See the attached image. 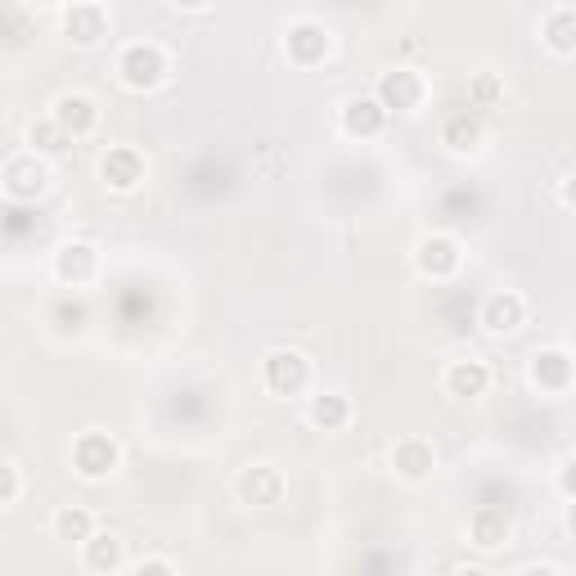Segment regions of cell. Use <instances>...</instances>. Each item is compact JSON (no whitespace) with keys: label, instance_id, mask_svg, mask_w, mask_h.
Returning <instances> with one entry per match:
<instances>
[{"label":"cell","instance_id":"7c38bea8","mask_svg":"<svg viewBox=\"0 0 576 576\" xmlns=\"http://www.w3.org/2000/svg\"><path fill=\"white\" fill-rule=\"evenodd\" d=\"M64 37L73 46H100L108 37V14H104V5H95V0H81V5H73L64 14Z\"/></svg>","mask_w":576,"mask_h":576},{"label":"cell","instance_id":"836d02e7","mask_svg":"<svg viewBox=\"0 0 576 576\" xmlns=\"http://www.w3.org/2000/svg\"><path fill=\"white\" fill-rule=\"evenodd\" d=\"M27 5H54V0H27Z\"/></svg>","mask_w":576,"mask_h":576},{"label":"cell","instance_id":"2e32d148","mask_svg":"<svg viewBox=\"0 0 576 576\" xmlns=\"http://www.w3.org/2000/svg\"><path fill=\"white\" fill-rule=\"evenodd\" d=\"M343 127H347V136H356V140H374V136H383V127H387V108H383V100H379V95H356V100H347V108H343Z\"/></svg>","mask_w":576,"mask_h":576},{"label":"cell","instance_id":"1f68e13d","mask_svg":"<svg viewBox=\"0 0 576 576\" xmlns=\"http://www.w3.org/2000/svg\"><path fill=\"white\" fill-rule=\"evenodd\" d=\"M563 523H567V532H572V536H576V500H572V504H567V519H563Z\"/></svg>","mask_w":576,"mask_h":576},{"label":"cell","instance_id":"52a82bcc","mask_svg":"<svg viewBox=\"0 0 576 576\" xmlns=\"http://www.w3.org/2000/svg\"><path fill=\"white\" fill-rule=\"evenodd\" d=\"M100 176H104V185L117 190V194H131L140 180H144V158L136 154L131 144H117L108 149V154L100 158Z\"/></svg>","mask_w":576,"mask_h":576},{"label":"cell","instance_id":"484cf974","mask_svg":"<svg viewBox=\"0 0 576 576\" xmlns=\"http://www.w3.org/2000/svg\"><path fill=\"white\" fill-rule=\"evenodd\" d=\"M18 500V464L14 460H5V464H0V504H14Z\"/></svg>","mask_w":576,"mask_h":576},{"label":"cell","instance_id":"9c48e42d","mask_svg":"<svg viewBox=\"0 0 576 576\" xmlns=\"http://www.w3.org/2000/svg\"><path fill=\"white\" fill-rule=\"evenodd\" d=\"M95 270H100V253H95V244H64L54 253V276L64 280L68 289H81V284H90L95 280Z\"/></svg>","mask_w":576,"mask_h":576},{"label":"cell","instance_id":"f1b7e54d","mask_svg":"<svg viewBox=\"0 0 576 576\" xmlns=\"http://www.w3.org/2000/svg\"><path fill=\"white\" fill-rule=\"evenodd\" d=\"M144 572H158V576H171V572H176V563H171V559H140V563H136V576H144Z\"/></svg>","mask_w":576,"mask_h":576},{"label":"cell","instance_id":"83f0119b","mask_svg":"<svg viewBox=\"0 0 576 576\" xmlns=\"http://www.w3.org/2000/svg\"><path fill=\"white\" fill-rule=\"evenodd\" d=\"M559 487H563V496H567V500H576V455H572V460L559 469Z\"/></svg>","mask_w":576,"mask_h":576},{"label":"cell","instance_id":"9a60e30c","mask_svg":"<svg viewBox=\"0 0 576 576\" xmlns=\"http://www.w3.org/2000/svg\"><path fill=\"white\" fill-rule=\"evenodd\" d=\"M527 320V302L519 293H491L487 302H482V329L496 333V338H504V333H513Z\"/></svg>","mask_w":576,"mask_h":576},{"label":"cell","instance_id":"f546056e","mask_svg":"<svg viewBox=\"0 0 576 576\" xmlns=\"http://www.w3.org/2000/svg\"><path fill=\"white\" fill-rule=\"evenodd\" d=\"M563 203L576 212V176H567V185H563Z\"/></svg>","mask_w":576,"mask_h":576},{"label":"cell","instance_id":"ffe728a7","mask_svg":"<svg viewBox=\"0 0 576 576\" xmlns=\"http://www.w3.org/2000/svg\"><path fill=\"white\" fill-rule=\"evenodd\" d=\"M469 536H473L477 550H500V545L509 540V519H504L500 509L482 504V509L473 513V523H469Z\"/></svg>","mask_w":576,"mask_h":576},{"label":"cell","instance_id":"d4e9b609","mask_svg":"<svg viewBox=\"0 0 576 576\" xmlns=\"http://www.w3.org/2000/svg\"><path fill=\"white\" fill-rule=\"evenodd\" d=\"M500 100H504V86H500L496 73H477V77L469 81V104H473V108H496Z\"/></svg>","mask_w":576,"mask_h":576},{"label":"cell","instance_id":"277c9868","mask_svg":"<svg viewBox=\"0 0 576 576\" xmlns=\"http://www.w3.org/2000/svg\"><path fill=\"white\" fill-rule=\"evenodd\" d=\"M460 261H464V253H460V244H455L450 234H423L414 244V266L437 284L450 280L455 270H460Z\"/></svg>","mask_w":576,"mask_h":576},{"label":"cell","instance_id":"4316f807","mask_svg":"<svg viewBox=\"0 0 576 576\" xmlns=\"http://www.w3.org/2000/svg\"><path fill=\"white\" fill-rule=\"evenodd\" d=\"M54 316L64 320V329H81V324H86V307H81V302H77V307H68V302H64V307H59Z\"/></svg>","mask_w":576,"mask_h":576},{"label":"cell","instance_id":"30bf717a","mask_svg":"<svg viewBox=\"0 0 576 576\" xmlns=\"http://www.w3.org/2000/svg\"><path fill=\"white\" fill-rule=\"evenodd\" d=\"M46 185H50V171L37 154H18L5 163V194L10 199H37V194H46Z\"/></svg>","mask_w":576,"mask_h":576},{"label":"cell","instance_id":"4dcf8cb0","mask_svg":"<svg viewBox=\"0 0 576 576\" xmlns=\"http://www.w3.org/2000/svg\"><path fill=\"white\" fill-rule=\"evenodd\" d=\"M10 234H23V212H10Z\"/></svg>","mask_w":576,"mask_h":576},{"label":"cell","instance_id":"5b68a950","mask_svg":"<svg viewBox=\"0 0 576 576\" xmlns=\"http://www.w3.org/2000/svg\"><path fill=\"white\" fill-rule=\"evenodd\" d=\"M73 469L86 477V482H100L117 469V441L108 433H81L77 446H73Z\"/></svg>","mask_w":576,"mask_h":576},{"label":"cell","instance_id":"d6986e66","mask_svg":"<svg viewBox=\"0 0 576 576\" xmlns=\"http://www.w3.org/2000/svg\"><path fill=\"white\" fill-rule=\"evenodd\" d=\"M540 41L550 46V54H559V59L576 54V10H554V14H545Z\"/></svg>","mask_w":576,"mask_h":576},{"label":"cell","instance_id":"cb8c5ba5","mask_svg":"<svg viewBox=\"0 0 576 576\" xmlns=\"http://www.w3.org/2000/svg\"><path fill=\"white\" fill-rule=\"evenodd\" d=\"M86 567L90 572H117L123 567V540L117 536H90L86 540Z\"/></svg>","mask_w":576,"mask_h":576},{"label":"cell","instance_id":"ba28073f","mask_svg":"<svg viewBox=\"0 0 576 576\" xmlns=\"http://www.w3.org/2000/svg\"><path fill=\"white\" fill-rule=\"evenodd\" d=\"M379 100H383V108L392 113H414L419 104H423V77L419 73H410V68H392V73H383L379 77Z\"/></svg>","mask_w":576,"mask_h":576},{"label":"cell","instance_id":"d6a6232c","mask_svg":"<svg viewBox=\"0 0 576 576\" xmlns=\"http://www.w3.org/2000/svg\"><path fill=\"white\" fill-rule=\"evenodd\" d=\"M176 5H180V10H203L207 0H176Z\"/></svg>","mask_w":576,"mask_h":576},{"label":"cell","instance_id":"8fae6325","mask_svg":"<svg viewBox=\"0 0 576 576\" xmlns=\"http://www.w3.org/2000/svg\"><path fill=\"white\" fill-rule=\"evenodd\" d=\"M532 383L540 387V392H550V397H559V392H567L572 383H576V366H572V356L567 351H536L532 356Z\"/></svg>","mask_w":576,"mask_h":576},{"label":"cell","instance_id":"8992f818","mask_svg":"<svg viewBox=\"0 0 576 576\" xmlns=\"http://www.w3.org/2000/svg\"><path fill=\"white\" fill-rule=\"evenodd\" d=\"M234 491L253 509H276L284 500V477H280V469H270V464H248L244 473H239Z\"/></svg>","mask_w":576,"mask_h":576},{"label":"cell","instance_id":"7a4b0ae2","mask_svg":"<svg viewBox=\"0 0 576 576\" xmlns=\"http://www.w3.org/2000/svg\"><path fill=\"white\" fill-rule=\"evenodd\" d=\"M284 50H289V59H293L297 68H316V64H324V59H329L333 37H329L324 23L302 18V23H293L289 33H284Z\"/></svg>","mask_w":576,"mask_h":576},{"label":"cell","instance_id":"603a6c76","mask_svg":"<svg viewBox=\"0 0 576 576\" xmlns=\"http://www.w3.org/2000/svg\"><path fill=\"white\" fill-rule=\"evenodd\" d=\"M27 144H33V154H50V158H59V154H64V149L73 144V136H68L64 127H59V123H54V113H50V117H37V123L27 127Z\"/></svg>","mask_w":576,"mask_h":576},{"label":"cell","instance_id":"44dd1931","mask_svg":"<svg viewBox=\"0 0 576 576\" xmlns=\"http://www.w3.org/2000/svg\"><path fill=\"white\" fill-rule=\"evenodd\" d=\"M441 144L455 149V154H473V149L482 144V123L473 113H450L441 123Z\"/></svg>","mask_w":576,"mask_h":576},{"label":"cell","instance_id":"4fadbf2b","mask_svg":"<svg viewBox=\"0 0 576 576\" xmlns=\"http://www.w3.org/2000/svg\"><path fill=\"white\" fill-rule=\"evenodd\" d=\"M54 123L68 136H90L100 127V108L90 95H81V90H64V95L54 100Z\"/></svg>","mask_w":576,"mask_h":576},{"label":"cell","instance_id":"7402d4cb","mask_svg":"<svg viewBox=\"0 0 576 576\" xmlns=\"http://www.w3.org/2000/svg\"><path fill=\"white\" fill-rule=\"evenodd\" d=\"M90 536H95V519H90V509H59L54 513V540H64V545H86Z\"/></svg>","mask_w":576,"mask_h":576},{"label":"cell","instance_id":"5bb4252c","mask_svg":"<svg viewBox=\"0 0 576 576\" xmlns=\"http://www.w3.org/2000/svg\"><path fill=\"white\" fill-rule=\"evenodd\" d=\"M392 469H397V477H406V482H423L437 469V450L423 437H401L392 446Z\"/></svg>","mask_w":576,"mask_h":576},{"label":"cell","instance_id":"3957f363","mask_svg":"<svg viewBox=\"0 0 576 576\" xmlns=\"http://www.w3.org/2000/svg\"><path fill=\"white\" fill-rule=\"evenodd\" d=\"M261 374H266V387L276 392V397H297V392L311 383V360L302 351H270Z\"/></svg>","mask_w":576,"mask_h":576},{"label":"cell","instance_id":"ac0fdd59","mask_svg":"<svg viewBox=\"0 0 576 576\" xmlns=\"http://www.w3.org/2000/svg\"><path fill=\"white\" fill-rule=\"evenodd\" d=\"M307 419L320 433H338L351 423V401L343 397V392H320V397H311V406H307Z\"/></svg>","mask_w":576,"mask_h":576},{"label":"cell","instance_id":"6da1fadb","mask_svg":"<svg viewBox=\"0 0 576 576\" xmlns=\"http://www.w3.org/2000/svg\"><path fill=\"white\" fill-rule=\"evenodd\" d=\"M117 73H123V81H127L131 90H154V86L167 77V54H163L158 46H149V41L127 46L123 59H117Z\"/></svg>","mask_w":576,"mask_h":576},{"label":"cell","instance_id":"e0dca14e","mask_svg":"<svg viewBox=\"0 0 576 576\" xmlns=\"http://www.w3.org/2000/svg\"><path fill=\"white\" fill-rule=\"evenodd\" d=\"M491 387V370L482 366V360H455V366L446 370V392L460 401H473L482 397V392Z\"/></svg>","mask_w":576,"mask_h":576}]
</instances>
